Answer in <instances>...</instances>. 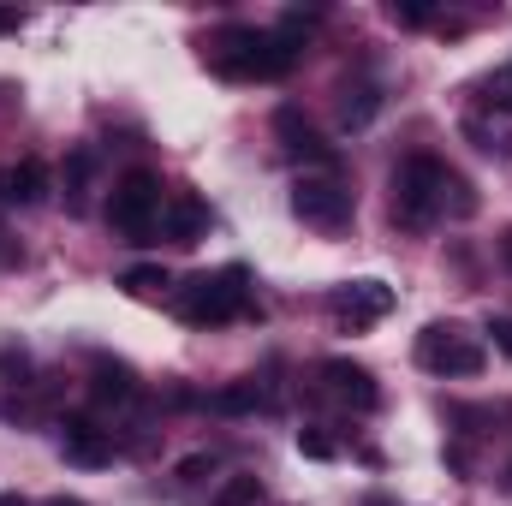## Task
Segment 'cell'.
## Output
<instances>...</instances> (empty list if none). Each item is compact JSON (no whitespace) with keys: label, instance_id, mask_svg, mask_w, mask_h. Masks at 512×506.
Masks as SVG:
<instances>
[{"label":"cell","instance_id":"cell-4","mask_svg":"<svg viewBox=\"0 0 512 506\" xmlns=\"http://www.w3.org/2000/svg\"><path fill=\"white\" fill-rule=\"evenodd\" d=\"M161 179L149 173V167H131L114 179V191H108V227L131 239V245H143L149 233H161Z\"/></svg>","mask_w":512,"mask_h":506},{"label":"cell","instance_id":"cell-23","mask_svg":"<svg viewBox=\"0 0 512 506\" xmlns=\"http://www.w3.org/2000/svg\"><path fill=\"white\" fill-rule=\"evenodd\" d=\"M18 24H24V12H18V6H0V36H12Z\"/></svg>","mask_w":512,"mask_h":506},{"label":"cell","instance_id":"cell-12","mask_svg":"<svg viewBox=\"0 0 512 506\" xmlns=\"http://www.w3.org/2000/svg\"><path fill=\"white\" fill-rule=\"evenodd\" d=\"M48 185H54V173H48V161H42V155H24L18 167H6V197H12V203H24V209H30V203H42V197H48Z\"/></svg>","mask_w":512,"mask_h":506},{"label":"cell","instance_id":"cell-29","mask_svg":"<svg viewBox=\"0 0 512 506\" xmlns=\"http://www.w3.org/2000/svg\"><path fill=\"white\" fill-rule=\"evenodd\" d=\"M0 239H6V233H0ZM6 256H12V251H6V245H0V262H6Z\"/></svg>","mask_w":512,"mask_h":506},{"label":"cell","instance_id":"cell-22","mask_svg":"<svg viewBox=\"0 0 512 506\" xmlns=\"http://www.w3.org/2000/svg\"><path fill=\"white\" fill-rule=\"evenodd\" d=\"M489 334H495V346L512 358V316H495V322H489Z\"/></svg>","mask_w":512,"mask_h":506},{"label":"cell","instance_id":"cell-20","mask_svg":"<svg viewBox=\"0 0 512 506\" xmlns=\"http://www.w3.org/2000/svg\"><path fill=\"white\" fill-rule=\"evenodd\" d=\"M298 453H304V459H334V441H328L322 429H298Z\"/></svg>","mask_w":512,"mask_h":506},{"label":"cell","instance_id":"cell-25","mask_svg":"<svg viewBox=\"0 0 512 506\" xmlns=\"http://www.w3.org/2000/svg\"><path fill=\"white\" fill-rule=\"evenodd\" d=\"M501 262H507V268H512V227H507V233H501Z\"/></svg>","mask_w":512,"mask_h":506},{"label":"cell","instance_id":"cell-10","mask_svg":"<svg viewBox=\"0 0 512 506\" xmlns=\"http://www.w3.org/2000/svg\"><path fill=\"white\" fill-rule=\"evenodd\" d=\"M60 453H66L72 465H84V471L114 465V441H108L90 417H66V423H60Z\"/></svg>","mask_w":512,"mask_h":506},{"label":"cell","instance_id":"cell-3","mask_svg":"<svg viewBox=\"0 0 512 506\" xmlns=\"http://www.w3.org/2000/svg\"><path fill=\"white\" fill-rule=\"evenodd\" d=\"M447 173L435 155H405L399 173H393V221L405 233H429L447 209Z\"/></svg>","mask_w":512,"mask_h":506},{"label":"cell","instance_id":"cell-27","mask_svg":"<svg viewBox=\"0 0 512 506\" xmlns=\"http://www.w3.org/2000/svg\"><path fill=\"white\" fill-rule=\"evenodd\" d=\"M48 506H84V501H66V495H60V501H48Z\"/></svg>","mask_w":512,"mask_h":506},{"label":"cell","instance_id":"cell-14","mask_svg":"<svg viewBox=\"0 0 512 506\" xmlns=\"http://www.w3.org/2000/svg\"><path fill=\"white\" fill-rule=\"evenodd\" d=\"M256 405H262V387H256L251 376L227 381V387H215V393H209V411H215V417H245V411H256Z\"/></svg>","mask_w":512,"mask_h":506},{"label":"cell","instance_id":"cell-30","mask_svg":"<svg viewBox=\"0 0 512 506\" xmlns=\"http://www.w3.org/2000/svg\"><path fill=\"white\" fill-rule=\"evenodd\" d=\"M507 483H512V465H507Z\"/></svg>","mask_w":512,"mask_h":506},{"label":"cell","instance_id":"cell-2","mask_svg":"<svg viewBox=\"0 0 512 506\" xmlns=\"http://www.w3.org/2000/svg\"><path fill=\"white\" fill-rule=\"evenodd\" d=\"M173 310H179L191 328H221V322L245 316V310H251V268L227 262V268H215V274H191V280L173 292Z\"/></svg>","mask_w":512,"mask_h":506},{"label":"cell","instance_id":"cell-13","mask_svg":"<svg viewBox=\"0 0 512 506\" xmlns=\"http://www.w3.org/2000/svg\"><path fill=\"white\" fill-rule=\"evenodd\" d=\"M90 393H96L102 405H131V399H137V376H131L126 364H108V358H102V364H96V381H90Z\"/></svg>","mask_w":512,"mask_h":506},{"label":"cell","instance_id":"cell-16","mask_svg":"<svg viewBox=\"0 0 512 506\" xmlns=\"http://www.w3.org/2000/svg\"><path fill=\"white\" fill-rule=\"evenodd\" d=\"M120 286H126L131 298H143V304H149V298H167L173 274H167L161 262H137V268H126V274H120Z\"/></svg>","mask_w":512,"mask_h":506},{"label":"cell","instance_id":"cell-7","mask_svg":"<svg viewBox=\"0 0 512 506\" xmlns=\"http://www.w3.org/2000/svg\"><path fill=\"white\" fill-rule=\"evenodd\" d=\"M328 310L340 316V328H370V322H382L387 310H393V286L387 280H346V286H334V298H328Z\"/></svg>","mask_w":512,"mask_h":506},{"label":"cell","instance_id":"cell-11","mask_svg":"<svg viewBox=\"0 0 512 506\" xmlns=\"http://www.w3.org/2000/svg\"><path fill=\"white\" fill-rule=\"evenodd\" d=\"M274 131H280L286 161H316V167H328V161H334V149L316 137V126H310L298 108H280V114H274Z\"/></svg>","mask_w":512,"mask_h":506},{"label":"cell","instance_id":"cell-24","mask_svg":"<svg viewBox=\"0 0 512 506\" xmlns=\"http://www.w3.org/2000/svg\"><path fill=\"white\" fill-rule=\"evenodd\" d=\"M495 102H501V108H512V66L501 72V84H495Z\"/></svg>","mask_w":512,"mask_h":506},{"label":"cell","instance_id":"cell-5","mask_svg":"<svg viewBox=\"0 0 512 506\" xmlns=\"http://www.w3.org/2000/svg\"><path fill=\"white\" fill-rule=\"evenodd\" d=\"M483 340L477 334H465L459 322H429L423 334H417V364L429 370V376H483Z\"/></svg>","mask_w":512,"mask_h":506},{"label":"cell","instance_id":"cell-6","mask_svg":"<svg viewBox=\"0 0 512 506\" xmlns=\"http://www.w3.org/2000/svg\"><path fill=\"white\" fill-rule=\"evenodd\" d=\"M352 191L334 179V173H304L298 185H292V215L304 221V227H316V233H340V227H352Z\"/></svg>","mask_w":512,"mask_h":506},{"label":"cell","instance_id":"cell-21","mask_svg":"<svg viewBox=\"0 0 512 506\" xmlns=\"http://www.w3.org/2000/svg\"><path fill=\"white\" fill-rule=\"evenodd\" d=\"M203 471H215V459H209V453H191V459L179 465V483H197Z\"/></svg>","mask_w":512,"mask_h":506},{"label":"cell","instance_id":"cell-9","mask_svg":"<svg viewBox=\"0 0 512 506\" xmlns=\"http://www.w3.org/2000/svg\"><path fill=\"white\" fill-rule=\"evenodd\" d=\"M209 233V203L197 197V191H173L167 203H161V239H173V245H197Z\"/></svg>","mask_w":512,"mask_h":506},{"label":"cell","instance_id":"cell-1","mask_svg":"<svg viewBox=\"0 0 512 506\" xmlns=\"http://www.w3.org/2000/svg\"><path fill=\"white\" fill-rule=\"evenodd\" d=\"M298 60V48L280 30H256V24H227L209 36V66L233 84H274L286 78Z\"/></svg>","mask_w":512,"mask_h":506},{"label":"cell","instance_id":"cell-8","mask_svg":"<svg viewBox=\"0 0 512 506\" xmlns=\"http://www.w3.org/2000/svg\"><path fill=\"white\" fill-rule=\"evenodd\" d=\"M322 387H328L340 405H352V411H376V405H382L376 376H370L364 364H352V358H328V364H322Z\"/></svg>","mask_w":512,"mask_h":506},{"label":"cell","instance_id":"cell-28","mask_svg":"<svg viewBox=\"0 0 512 506\" xmlns=\"http://www.w3.org/2000/svg\"><path fill=\"white\" fill-rule=\"evenodd\" d=\"M0 197H6V167H0Z\"/></svg>","mask_w":512,"mask_h":506},{"label":"cell","instance_id":"cell-18","mask_svg":"<svg viewBox=\"0 0 512 506\" xmlns=\"http://www.w3.org/2000/svg\"><path fill=\"white\" fill-rule=\"evenodd\" d=\"M256 501H262V483L256 477H227L221 495H215V506H256Z\"/></svg>","mask_w":512,"mask_h":506},{"label":"cell","instance_id":"cell-15","mask_svg":"<svg viewBox=\"0 0 512 506\" xmlns=\"http://www.w3.org/2000/svg\"><path fill=\"white\" fill-rule=\"evenodd\" d=\"M376 108H382V90H376V84H346V90H340V120H346L352 131L370 126Z\"/></svg>","mask_w":512,"mask_h":506},{"label":"cell","instance_id":"cell-26","mask_svg":"<svg viewBox=\"0 0 512 506\" xmlns=\"http://www.w3.org/2000/svg\"><path fill=\"white\" fill-rule=\"evenodd\" d=\"M0 506H24V501H18V495H0Z\"/></svg>","mask_w":512,"mask_h":506},{"label":"cell","instance_id":"cell-17","mask_svg":"<svg viewBox=\"0 0 512 506\" xmlns=\"http://www.w3.org/2000/svg\"><path fill=\"white\" fill-rule=\"evenodd\" d=\"M90 173H96V149H72V161H66V203H72V209H84Z\"/></svg>","mask_w":512,"mask_h":506},{"label":"cell","instance_id":"cell-19","mask_svg":"<svg viewBox=\"0 0 512 506\" xmlns=\"http://www.w3.org/2000/svg\"><path fill=\"white\" fill-rule=\"evenodd\" d=\"M387 18H393V24H405V30H417V24H429V6H423V0H405V6L393 0V6H387Z\"/></svg>","mask_w":512,"mask_h":506}]
</instances>
